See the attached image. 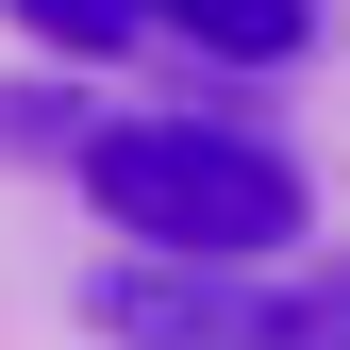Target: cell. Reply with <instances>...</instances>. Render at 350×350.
Returning <instances> with one entry per match:
<instances>
[{"label":"cell","instance_id":"3","mask_svg":"<svg viewBox=\"0 0 350 350\" xmlns=\"http://www.w3.org/2000/svg\"><path fill=\"white\" fill-rule=\"evenodd\" d=\"M150 33H184L217 67H284L300 33H317V0H150Z\"/></svg>","mask_w":350,"mask_h":350},{"label":"cell","instance_id":"1","mask_svg":"<svg viewBox=\"0 0 350 350\" xmlns=\"http://www.w3.org/2000/svg\"><path fill=\"white\" fill-rule=\"evenodd\" d=\"M83 200L134 250H200V267H267L300 217H317L300 167L267 134H234V117H100L83 134Z\"/></svg>","mask_w":350,"mask_h":350},{"label":"cell","instance_id":"5","mask_svg":"<svg viewBox=\"0 0 350 350\" xmlns=\"http://www.w3.org/2000/svg\"><path fill=\"white\" fill-rule=\"evenodd\" d=\"M284 350H350V267L334 284H284Z\"/></svg>","mask_w":350,"mask_h":350},{"label":"cell","instance_id":"2","mask_svg":"<svg viewBox=\"0 0 350 350\" xmlns=\"http://www.w3.org/2000/svg\"><path fill=\"white\" fill-rule=\"evenodd\" d=\"M83 334L100 350H284V284L200 267V250H134L83 284Z\"/></svg>","mask_w":350,"mask_h":350},{"label":"cell","instance_id":"4","mask_svg":"<svg viewBox=\"0 0 350 350\" xmlns=\"http://www.w3.org/2000/svg\"><path fill=\"white\" fill-rule=\"evenodd\" d=\"M0 17H17L33 51H83V67H117V51H150V0H0Z\"/></svg>","mask_w":350,"mask_h":350}]
</instances>
